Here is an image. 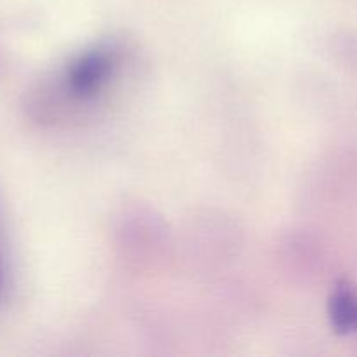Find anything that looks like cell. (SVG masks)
I'll return each mask as SVG.
<instances>
[{
  "label": "cell",
  "mask_w": 357,
  "mask_h": 357,
  "mask_svg": "<svg viewBox=\"0 0 357 357\" xmlns=\"http://www.w3.org/2000/svg\"><path fill=\"white\" fill-rule=\"evenodd\" d=\"M121 63L122 49L115 42L100 44L82 52L63 73V94L75 105L93 103L115 79Z\"/></svg>",
  "instance_id": "obj_1"
},
{
  "label": "cell",
  "mask_w": 357,
  "mask_h": 357,
  "mask_svg": "<svg viewBox=\"0 0 357 357\" xmlns=\"http://www.w3.org/2000/svg\"><path fill=\"white\" fill-rule=\"evenodd\" d=\"M7 289V271H6V260H3L2 255V246H0V302L6 296Z\"/></svg>",
  "instance_id": "obj_3"
},
{
  "label": "cell",
  "mask_w": 357,
  "mask_h": 357,
  "mask_svg": "<svg viewBox=\"0 0 357 357\" xmlns=\"http://www.w3.org/2000/svg\"><path fill=\"white\" fill-rule=\"evenodd\" d=\"M330 319L338 333H357V291L347 282L331 293Z\"/></svg>",
  "instance_id": "obj_2"
}]
</instances>
